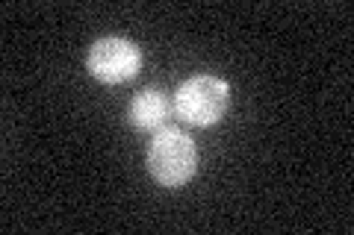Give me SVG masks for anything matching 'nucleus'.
Masks as SVG:
<instances>
[{
	"label": "nucleus",
	"instance_id": "obj_1",
	"mask_svg": "<svg viewBox=\"0 0 354 235\" xmlns=\"http://www.w3.org/2000/svg\"><path fill=\"white\" fill-rule=\"evenodd\" d=\"M148 171L165 188H180L198 171V147L183 130H160L148 144Z\"/></svg>",
	"mask_w": 354,
	"mask_h": 235
},
{
	"label": "nucleus",
	"instance_id": "obj_2",
	"mask_svg": "<svg viewBox=\"0 0 354 235\" xmlns=\"http://www.w3.org/2000/svg\"><path fill=\"white\" fill-rule=\"evenodd\" d=\"M227 106H230V85L209 74H198L192 80H186L177 88V97H174L177 115L192 127L218 124L225 118Z\"/></svg>",
	"mask_w": 354,
	"mask_h": 235
},
{
	"label": "nucleus",
	"instance_id": "obj_3",
	"mask_svg": "<svg viewBox=\"0 0 354 235\" xmlns=\"http://www.w3.org/2000/svg\"><path fill=\"white\" fill-rule=\"evenodd\" d=\"M86 68L97 83L121 85V83H127L139 74L142 50L133 41L118 39V36L97 39L92 44V50H88V56H86Z\"/></svg>",
	"mask_w": 354,
	"mask_h": 235
},
{
	"label": "nucleus",
	"instance_id": "obj_4",
	"mask_svg": "<svg viewBox=\"0 0 354 235\" xmlns=\"http://www.w3.org/2000/svg\"><path fill=\"white\" fill-rule=\"evenodd\" d=\"M169 118V97L160 88H142L130 103V124L142 132H153Z\"/></svg>",
	"mask_w": 354,
	"mask_h": 235
}]
</instances>
